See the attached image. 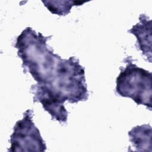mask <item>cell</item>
<instances>
[{"label":"cell","instance_id":"cell-5","mask_svg":"<svg viewBox=\"0 0 152 152\" xmlns=\"http://www.w3.org/2000/svg\"><path fill=\"white\" fill-rule=\"evenodd\" d=\"M30 91L33 94L34 102L42 103L43 109L52 116V119L60 123L67 121L68 114L64 106L66 101L46 84H36L32 85Z\"/></svg>","mask_w":152,"mask_h":152},{"label":"cell","instance_id":"cell-7","mask_svg":"<svg viewBox=\"0 0 152 152\" xmlns=\"http://www.w3.org/2000/svg\"><path fill=\"white\" fill-rule=\"evenodd\" d=\"M128 136L135 151H152L151 126L150 125L134 127L128 132Z\"/></svg>","mask_w":152,"mask_h":152},{"label":"cell","instance_id":"cell-4","mask_svg":"<svg viewBox=\"0 0 152 152\" xmlns=\"http://www.w3.org/2000/svg\"><path fill=\"white\" fill-rule=\"evenodd\" d=\"M33 110H27L23 118L18 121L10 136L11 144L8 151H45L46 145L39 129L33 121Z\"/></svg>","mask_w":152,"mask_h":152},{"label":"cell","instance_id":"cell-6","mask_svg":"<svg viewBox=\"0 0 152 152\" xmlns=\"http://www.w3.org/2000/svg\"><path fill=\"white\" fill-rule=\"evenodd\" d=\"M128 31L137 38V48L151 61V22L145 14H141L139 22Z\"/></svg>","mask_w":152,"mask_h":152},{"label":"cell","instance_id":"cell-2","mask_svg":"<svg viewBox=\"0 0 152 152\" xmlns=\"http://www.w3.org/2000/svg\"><path fill=\"white\" fill-rule=\"evenodd\" d=\"M84 68L75 56L61 59L52 80L48 85L69 103L86 101L88 93Z\"/></svg>","mask_w":152,"mask_h":152},{"label":"cell","instance_id":"cell-1","mask_svg":"<svg viewBox=\"0 0 152 152\" xmlns=\"http://www.w3.org/2000/svg\"><path fill=\"white\" fill-rule=\"evenodd\" d=\"M52 36H44L26 27L17 37L14 47L22 59L24 72H28L37 84H48L52 80L61 56L47 45Z\"/></svg>","mask_w":152,"mask_h":152},{"label":"cell","instance_id":"cell-8","mask_svg":"<svg viewBox=\"0 0 152 152\" xmlns=\"http://www.w3.org/2000/svg\"><path fill=\"white\" fill-rule=\"evenodd\" d=\"M45 6L52 14L58 15H65L69 13L71 8L74 5H80L83 4L84 1H42Z\"/></svg>","mask_w":152,"mask_h":152},{"label":"cell","instance_id":"cell-3","mask_svg":"<svg viewBox=\"0 0 152 152\" xmlns=\"http://www.w3.org/2000/svg\"><path fill=\"white\" fill-rule=\"evenodd\" d=\"M126 65L121 68L116 78V92L121 96L132 99L137 104L151 108V72L132 63V58H125Z\"/></svg>","mask_w":152,"mask_h":152}]
</instances>
